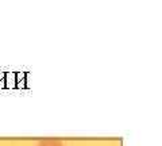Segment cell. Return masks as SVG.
<instances>
[{
	"mask_svg": "<svg viewBox=\"0 0 162 146\" xmlns=\"http://www.w3.org/2000/svg\"><path fill=\"white\" fill-rule=\"evenodd\" d=\"M37 146H65L64 142L61 139L57 138H45V139H40V141L37 144Z\"/></svg>",
	"mask_w": 162,
	"mask_h": 146,
	"instance_id": "obj_1",
	"label": "cell"
}]
</instances>
